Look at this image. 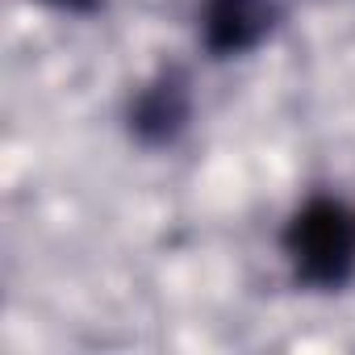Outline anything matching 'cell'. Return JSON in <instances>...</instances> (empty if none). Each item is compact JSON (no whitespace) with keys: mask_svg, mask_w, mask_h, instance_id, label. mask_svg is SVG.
I'll return each instance as SVG.
<instances>
[{"mask_svg":"<svg viewBox=\"0 0 355 355\" xmlns=\"http://www.w3.org/2000/svg\"><path fill=\"white\" fill-rule=\"evenodd\" d=\"M280 17V0H205L201 9V38L205 51L218 59L255 51Z\"/></svg>","mask_w":355,"mask_h":355,"instance_id":"obj_2","label":"cell"},{"mask_svg":"<svg viewBox=\"0 0 355 355\" xmlns=\"http://www.w3.org/2000/svg\"><path fill=\"white\" fill-rule=\"evenodd\" d=\"M42 5H51V9H63V13H92L101 0H42Z\"/></svg>","mask_w":355,"mask_h":355,"instance_id":"obj_4","label":"cell"},{"mask_svg":"<svg viewBox=\"0 0 355 355\" xmlns=\"http://www.w3.org/2000/svg\"><path fill=\"white\" fill-rule=\"evenodd\" d=\"M184 121H189V84L175 76V71H163L159 80H150L138 92L134 109H130L134 134L142 142H155V146L159 142H171L175 134L184 130Z\"/></svg>","mask_w":355,"mask_h":355,"instance_id":"obj_3","label":"cell"},{"mask_svg":"<svg viewBox=\"0 0 355 355\" xmlns=\"http://www.w3.org/2000/svg\"><path fill=\"white\" fill-rule=\"evenodd\" d=\"M284 255L301 284L338 288L355 276V209L334 197H313L284 230Z\"/></svg>","mask_w":355,"mask_h":355,"instance_id":"obj_1","label":"cell"}]
</instances>
